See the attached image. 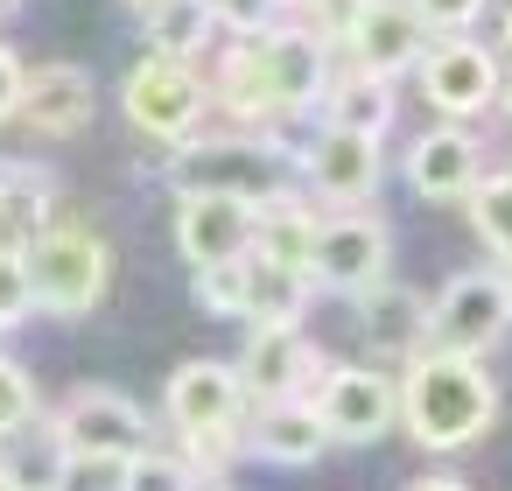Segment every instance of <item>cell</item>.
<instances>
[{
	"mask_svg": "<svg viewBox=\"0 0 512 491\" xmlns=\"http://www.w3.org/2000/svg\"><path fill=\"white\" fill-rule=\"evenodd\" d=\"M505 50H512V8H505Z\"/></svg>",
	"mask_w": 512,
	"mask_h": 491,
	"instance_id": "36",
	"label": "cell"
},
{
	"mask_svg": "<svg viewBox=\"0 0 512 491\" xmlns=\"http://www.w3.org/2000/svg\"><path fill=\"white\" fill-rule=\"evenodd\" d=\"M407 491H470L463 477H421V484H407Z\"/></svg>",
	"mask_w": 512,
	"mask_h": 491,
	"instance_id": "35",
	"label": "cell"
},
{
	"mask_svg": "<svg viewBox=\"0 0 512 491\" xmlns=\"http://www.w3.org/2000/svg\"><path fill=\"white\" fill-rule=\"evenodd\" d=\"M302 169H309V183L323 190V197H337V204H358V197H372V183H379V134H358V127H323L309 148H302Z\"/></svg>",
	"mask_w": 512,
	"mask_h": 491,
	"instance_id": "16",
	"label": "cell"
},
{
	"mask_svg": "<svg viewBox=\"0 0 512 491\" xmlns=\"http://www.w3.org/2000/svg\"><path fill=\"white\" fill-rule=\"evenodd\" d=\"M512 309H505V281L498 274H456L435 302H428V344L435 351H463V358H484L498 337H505Z\"/></svg>",
	"mask_w": 512,
	"mask_h": 491,
	"instance_id": "9",
	"label": "cell"
},
{
	"mask_svg": "<svg viewBox=\"0 0 512 491\" xmlns=\"http://www.w3.org/2000/svg\"><path fill=\"white\" fill-rule=\"evenodd\" d=\"M330 92V120L337 127H358V134H386L393 127V78H379V71H344L337 85H323Z\"/></svg>",
	"mask_w": 512,
	"mask_h": 491,
	"instance_id": "24",
	"label": "cell"
},
{
	"mask_svg": "<svg viewBox=\"0 0 512 491\" xmlns=\"http://www.w3.org/2000/svg\"><path fill=\"white\" fill-rule=\"evenodd\" d=\"M15 99H22V57L0 50V127L15 120Z\"/></svg>",
	"mask_w": 512,
	"mask_h": 491,
	"instance_id": "33",
	"label": "cell"
},
{
	"mask_svg": "<svg viewBox=\"0 0 512 491\" xmlns=\"http://www.w3.org/2000/svg\"><path fill=\"white\" fill-rule=\"evenodd\" d=\"M407 183H414V197H428V204H463V197L484 183V155H477V141H470L463 127H435V134L414 141Z\"/></svg>",
	"mask_w": 512,
	"mask_h": 491,
	"instance_id": "17",
	"label": "cell"
},
{
	"mask_svg": "<svg viewBox=\"0 0 512 491\" xmlns=\"http://www.w3.org/2000/svg\"><path fill=\"white\" fill-rule=\"evenodd\" d=\"M211 0H155L148 8V36H155V57H176L190 64L204 43H211Z\"/></svg>",
	"mask_w": 512,
	"mask_h": 491,
	"instance_id": "25",
	"label": "cell"
},
{
	"mask_svg": "<svg viewBox=\"0 0 512 491\" xmlns=\"http://www.w3.org/2000/svg\"><path fill=\"white\" fill-rule=\"evenodd\" d=\"M197 302L211 316H246V253L218 260V267H197Z\"/></svg>",
	"mask_w": 512,
	"mask_h": 491,
	"instance_id": "28",
	"label": "cell"
},
{
	"mask_svg": "<svg viewBox=\"0 0 512 491\" xmlns=\"http://www.w3.org/2000/svg\"><path fill=\"white\" fill-rule=\"evenodd\" d=\"M309 407L330 428V442H379L400 421V386L386 372H365V365H323Z\"/></svg>",
	"mask_w": 512,
	"mask_h": 491,
	"instance_id": "7",
	"label": "cell"
},
{
	"mask_svg": "<svg viewBox=\"0 0 512 491\" xmlns=\"http://www.w3.org/2000/svg\"><path fill=\"white\" fill-rule=\"evenodd\" d=\"M50 197L57 183L29 162H0V253H29L36 232L50 225Z\"/></svg>",
	"mask_w": 512,
	"mask_h": 491,
	"instance_id": "19",
	"label": "cell"
},
{
	"mask_svg": "<svg viewBox=\"0 0 512 491\" xmlns=\"http://www.w3.org/2000/svg\"><path fill=\"white\" fill-rule=\"evenodd\" d=\"M407 8L421 15L428 36H463V29L484 15V0H407Z\"/></svg>",
	"mask_w": 512,
	"mask_h": 491,
	"instance_id": "31",
	"label": "cell"
},
{
	"mask_svg": "<svg viewBox=\"0 0 512 491\" xmlns=\"http://www.w3.org/2000/svg\"><path fill=\"white\" fill-rule=\"evenodd\" d=\"M505 309H512V274H505Z\"/></svg>",
	"mask_w": 512,
	"mask_h": 491,
	"instance_id": "38",
	"label": "cell"
},
{
	"mask_svg": "<svg viewBox=\"0 0 512 491\" xmlns=\"http://www.w3.org/2000/svg\"><path fill=\"white\" fill-rule=\"evenodd\" d=\"M358 330L379 351H414L428 337V302L393 281H372V288H358Z\"/></svg>",
	"mask_w": 512,
	"mask_h": 491,
	"instance_id": "22",
	"label": "cell"
},
{
	"mask_svg": "<svg viewBox=\"0 0 512 491\" xmlns=\"http://www.w3.org/2000/svg\"><path fill=\"white\" fill-rule=\"evenodd\" d=\"M358 8H365V0H323V15H330V36L344 43V29L358 22Z\"/></svg>",
	"mask_w": 512,
	"mask_h": 491,
	"instance_id": "34",
	"label": "cell"
},
{
	"mask_svg": "<svg viewBox=\"0 0 512 491\" xmlns=\"http://www.w3.org/2000/svg\"><path fill=\"white\" fill-rule=\"evenodd\" d=\"M0 491H8V477H0Z\"/></svg>",
	"mask_w": 512,
	"mask_h": 491,
	"instance_id": "41",
	"label": "cell"
},
{
	"mask_svg": "<svg viewBox=\"0 0 512 491\" xmlns=\"http://www.w3.org/2000/svg\"><path fill=\"white\" fill-rule=\"evenodd\" d=\"M190 491H197V484H190ZM204 491H225V484H204Z\"/></svg>",
	"mask_w": 512,
	"mask_h": 491,
	"instance_id": "39",
	"label": "cell"
},
{
	"mask_svg": "<svg viewBox=\"0 0 512 491\" xmlns=\"http://www.w3.org/2000/svg\"><path fill=\"white\" fill-rule=\"evenodd\" d=\"M463 204H470L477 239H484L491 253H505V260H512V176H484Z\"/></svg>",
	"mask_w": 512,
	"mask_h": 491,
	"instance_id": "27",
	"label": "cell"
},
{
	"mask_svg": "<svg viewBox=\"0 0 512 491\" xmlns=\"http://www.w3.org/2000/svg\"><path fill=\"white\" fill-rule=\"evenodd\" d=\"M421 92H428V106L449 113V120L484 113V106L498 99V64H491V50H477V43H463V36H442V43L421 50Z\"/></svg>",
	"mask_w": 512,
	"mask_h": 491,
	"instance_id": "11",
	"label": "cell"
},
{
	"mask_svg": "<svg viewBox=\"0 0 512 491\" xmlns=\"http://www.w3.org/2000/svg\"><path fill=\"white\" fill-rule=\"evenodd\" d=\"M169 176L183 183V197H190V190H211V197L267 204V197L281 190V155L260 148V141H246V134H232V141H197V148H183V162H176Z\"/></svg>",
	"mask_w": 512,
	"mask_h": 491,
	"instance_id": "8",
	"label": "cell"
},
{
	"mask_svg": "<svg viewBox=\"0 0 512 491\" xmlns=\"http://www.w3.org/2000/svg\"><path fill=\"white\" fill-rule=\"evenodd\" d=\"M50 428H57V442L71 449V463H127L134 449L155 442L148 407L127 400V393H113V386H78V393L57 407Z\"/></svg>",
	"mask_w": 512,
	"mask_h": 491,
	"instance_id": "5",
	"label": "cell"
},
{
	"mask_svg": "<svg viewBox=\"0 0 512 491\" xmlns=\"http://www.w3.org/2000/svg\"><path fill=\"white\" fill-rule=\"evenodd\" d=\"M400 421L421 449H470L498 421V386L463 351H421L400 379Z\"/></svg>",
	"mask_w": 512,
	"mask_h": 491,
	"instance_id": "2",
	"label": "cell"
},
{
	"mask_svg": "<svg viewBox=\"0 0 512 491\" xmlns=\"http://www.w3.org/2000/svg\"><path fill=\"white\" fill-rule=\"evenodd\" d=\"M330 449V428L316 421L309 400H267L260 421H253V456L267 463H316Z\"/></svg>",
	"mask_w": 512,
	"mask_h": 491,
	"instance_id": "20",
	"label": "cell"
},
{
	"mask_svg": "<svg viewBox=\"0 0 512 491\" xmlns=\"http://www.w3.org/2000/svg\"><path fill=\"white\" fill-rule=\"evenodd\" d=\"M302 309H309V274L267 267V260L246 253V323L253 330H288V323H302Z\"/></svg>",
	"mask_w": 512,
	"mask_h": 491,
	"instance_id": "23",
	"label": "cell"
},
{
	"mask_svg": "<svg viewBox=\"0 0 512 491\" xmlns=\"http://www.w3.org/2000/svg\"><path fill=\"white\" fill-rule=\"evenodd\" d=\"M330 85V50L316 29H260L218 71V106L239 120H295L316 113Z\"/></svg>",
	"mask_w": 512,
	"mask_h": 491,
	"instance_id": "1",
	"label": "cell"
},
{
	"mask_svg": "<svg viewBox=\"0 0 512 491\" xmlns=\"http://www.w3.org/2000/svg\"><path fill=\"white\" fill-rule=\"evenodd\" d=\"M232 372H239V386L260 393V400H302V393L323 379V358H316L309 337L288 323V330H253V337H246V358H239Z\"/></svg>",
	"mask_w": 512,
	"mask_h": 491,
	"instance_id": "13",
	"label": "cell"
},
{
	"mask_svg": "<svg viewBox=\"0 0 512 491\" xmlns=\"http://www.w3.org/2000/svg\"><path fill=\"white\" fill-rule=\"evenodd\" d=\"M134 8H155V0H134Z\"/></svg>",
	"mask_w": 512,
	"mask_h": 491,
	"instance_id": "40",
	"label": "cell"
},
{
	"mask_svg": "<svg viewBox=\"0 0 512 491\" xmlns=\"http://www.w3.org/2000/svg\"><path fill=\"white\" fill-rule=\"evenodd\" d=\"M8 449H0V477H8V491H71V449L57 442L50 421H22L0 435Z\"/></svg>",
	"mask_w": 512,
	"mask_h": 491,
	"instance_id": "18",
	"label": "cell"
},
{
	"mask_svg": "<svg viewBox=\"0 0 512 491\" xmlns=\"http://www.w3.org/2000/svg\"><path fill=\"white\" fill-rule=\"evenodd\" d=\"M274 8L281 0H211V22H225L239 36H260V29H274Z\"/></svg>",
	"mask_w": 512,
	"mask_h": 491,
	"instance_id": "32",
	"label": "cell"
},
{
	"mask_svg": "<svg viewBox=\"0 0 512 491\" xmlns=\"http://www.w3.org/2000/svg\"><path fill=\"white\" fill-rule=\"evenodd\" d=\"M92 113H99V85H92V71H78V64H43V71H22L15 120H29L36 134L71 141V134H85V127H92Z\"/></svg>",
	"mask_w": 512,
	"mask_h": 491,
	"instance_id": "12",
	"label": "cell"
},
{
	"mask_svg": "<svg viewBox=\"0 0 512 491\" xmlns=\"http://www.w3.org/2000/svg\"><path fill=\"white\" fill-rule=\"evenodd\" d=\"M309 239H316V218H309V204H295V197H267V204H253V260H267V267H295V274H309Z\"/></svg>",
	"mask_w": 512,
	"mask_h": 491,
	"instance_id": "21",
	"label": "cell"
},
{
	"mask_svg": "<svg viewBox=\"0 0 512 491\" xmlns=\"http://www.w3.org/2000/svg\"><path fill=\"white\" fill-rule=\"evenodd\" d=\"M29 309H36V288H29L22 253H0V330H15Z\"/></svg>",
	"mask_w": 512,
	"mask_h": 491,
	"instance_id": "29",
	"label": "cell"
},
{
	"mask_svg": "<svg viewBox=\"0 0 512 491\" xmlns=\"http://www.w3.org/2000/svg\"><path fill=\"white\" fill-rule=\"evenodd\" d=\"M22 267H29L36 309H50V316H92L113 281V253L85 225H43L36 246L22 253Z\"/></svg>",
	"mask_w": 512,
	"mask_h": 491,
	"instance_id": "4",
	"label": "cell"
},
{
	"mask_svg": "<svg viewBox=\"0 0 512 491\" xmlns=\"http://www.w3.org/2000/svg\"><path fill=\"white\" fill-rule=\"evenodd\" d=\"M386 274V225L379 218H316V239H309V288H372Z\"/></svg>",
	"mask_w": 512,
	"mask_h": 491,
	"instance_id": "10",
	"label": "cell"
},
{
	"mask_svg": "<svg viewBox=\"0 0 512 491\" xmlns=\"http://www.w3.org/2000/svg\"><path fill=\"white\" fill-rule=\"evenodd\" d=\"M505 120H512V85H505Z\"/></svg>",
	"mask_w": 512,
	"mask_h": 491,
	"instance_id": "37",
	"label": "cell"
},
{
	"mask_svg": "<svg viewBox=\"0 0 512 491\" xmlns=\"http://www.w3.org/2000/svg\"><path fill=\"white\" fill-rule=\"evenodd\" d=\"M22 421H36V386L15 358H0V435L22 428Z\"/></svg>",
	"mask_w": 512,
	"mask_h": 491,
	"instance_id": "30",
	"label": "cell"
},
{
	"mask_svg": "<svg viewBox=\"0 0 512 491\" xmlns=\"http://www.w3.org/2000/svg\"><path fill=\"white\" fill-rule=\"evenodd\" d=\"M176 246L190 267H218V260H239L253 246V204L246 197H211V190H190L183 211H176Z\"/></svg>",
	"mask_w": 512,
	"mask_h": 491,
	"instance_id": "14",
	"label": "cell"
},
{
	"mask_svg": "<svg viewBox=\"0 0 512 491\" xmlns=\"http://www.w3.org/2000/svg\"><path fill=\"white\" fill-rule=\"evenodd\" d=\"M239 414H246V386L232 365L218 358H190L169 379V421L190 449V463H225L239 449Z\"/></svg>",
	"mask_w": 512,
	"mask_h": 491,
	"instance_id": "3",
	"label": "cell"
},
{
	"mask_svg": "<svg viewBox=\"0 0 512 491\" xmlns=\"http://www.w3.org/2000/svg\"><path fill=\"white\" fill-rule=\"evenodd\" d=\"M120 106H127V120H134L148 141H183V148H190L197 127H204V113H211V92H204V78H197L190 64L148 57V64L127 71Z\"/></svg>",
	"mask_w": 512,
	"mask_h": 491,
	"instance_id": "6",
	"label": "cell"
},
{
	"mask_svg": "<svg viewBox=\"0 0 512 491\" xmlns=\"http://www.w3.org/2000/svg\"><path fill=\"white\" fill-rule=\"evenodd\" d=\"M190 484H197V463L176 449H155V442L120 463V491H190Z\"/></svg>",
	"mask_w": 512,
	"mask_h": 491,
	"instance_id": "26",
	"label": "cell"
},
{
	"mask_svg": "<svg viewBox=\"0 0 512 491\" xmlns=\"http://www.w3.org/2000/svg\"><path fill=\"white\" fill-rule=\"evenodd\" d=\"M344 43H351L358 71L400 78L407 64H421V50H428V29H421V15L407 8V0H365V8H358V22L344 29Z\"/></svg>",
	"mask_w": 512,
	"mask_h": 491,
	"instance_id": "15",
	"label": "cell"
}]
</instances>
